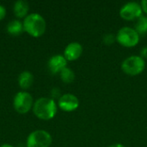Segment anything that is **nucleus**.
I'll use <instances>...</instances> for the list:
<instances>
[{"label":"nucleus","instance_id":"423d86ee","mask_svg":"<svg viewBox=\"0 0 147 147\" xmlns=\"http://www.w3.org/2000/svg\"><path fill=\"white\" fill-rule=\"evenodd\" d=\"M34 99L30 93L27 91L17 92L13 99L14 109L19 114H26L29 112L34 106Z\"/></svg>","mask_w":147,"mask_h":147},{"label":"nucleus","instance_id":"4468645a","mask_svg":"<svg viewBox=\"0 0 147 147\" xmlns=\"http://www.w3.org/2000/svg\"><path fill=\"white\" fill-rule=\"evenodd\" d=\"M134 29L140 35H145L147 34V16H141L136 20Z\"/></svg>","mask_w":147,"mask_h":147},{"label":"nucleus","instance_id":"6e6552de","mask_svg":"<svg viewBox=\"0 0 147 147\" xmlns=\"http://www.w3.org/2000/svg\"><path fill=\"white\" fill-rule=\"evenodd\" d=\"M58 107L65 112H72L79 107V100L75 95L66 93L59 97Z\"/></svg>","mask_w":147,"mask_h":147},{"label":"nucleus","instance_id":"6ab92c4d","mask_svg":"<svg viewBox=\"0 0 147 147\" xmlns=\"http://www.w3.org/2000/svg\"><path fill=\"white\" fill-rule=\"evenodd\" d=\"M141 58H143L144 59H147V46H145L141 51H140V55Z\"/></svg>","mask_w":147,"mask_h":147},{"label":"nucleus","instance_id":"9b49d317","mask_svg":"<svg viewBox=\"0 0 147 147\" xmlns=\"http://www.w3.org/2000/svg\"><path fill=\"white\" fill-rule=\"evenodd\" d=\"M29 5L27 1L24 0H17L15 2L13 5V11L16 17L18 18H25L28 14Z\"/></svg>","mask_w":147,"mask_h":147},{"label":"nucleus","instance_id":"f257e3e1","mask_svg":"<svg viewBox=\"0 0 147 147\" xmlns=\"http://www.w3.org/2000/svg\"><path fill=\"white\" fill-rule=\"evenodd\" d=\"M32 109L38 119L49 121L55 117L58 106L54 99L50 97H40L34 102Z\"/></svg>","mask_w":147,"mask_h":147},{"label":"nucleus","instance_id":"ddd939ff","mask_svg":"<svg viewBox=\"0 0 147 147\" xmlns=\"http://www.w3.org/2000/svg\"><path fill=\"white\" fill-rule=\"evenodd\" d=\"M7 32L13 36H18L22 34V33L24 31L23 28V23L17 19L11 20L6 26Z\"/></svg>","mask_w":147,"mask_h":147},{"label":"nucleus","instance_id":"4be33fe9","mask_svg":"<svg viewBox=\"0 0 147 147\" xmlns=\"http://www.w3.org/2000/svg\"><path fill=\"white\" fill-rule=\"evenodd\" d=\"M0 147H14L13 146H11V145H9V144H3V145H1Z\"/></svg>","mask_w":147,"mask_h":147},{"label":"nucleus","instance_id":"20e7f679","mask_svg":"<svg viewBox=\"0 0 147 147\" xmlns=\"http://www.w3.org/2000/svg\"><path fill=\"white\" fill-rule=\"evenodd\" d=\"M116 41L124 47H134L139 44L140 35L131 27H123L116 34Z\"/></svg>","mask_w":147,"mask_h":147},{"label":"nucleus","instance_id":"f03ea898","mask_svg":"<svg viewBox=\"0 0 147 147\" xmlns=\"http://www.w3.org/2000/svg\"><path fill=\"white\" fill-rule=\"evenodd\" d=\"M22 23L24 31L32 37H40L46 32L47 22L44 17L38 13L28 14L24 18Z\"/></svg>","mask_w":147,"mask_h":147},{"label":"nucleus","instance_id":"1a4fd4ad","mask_svg":"<svg viewBox=\"0 0 147 147\" xmlns=\"http://www.w3.org/2000/svg\"><path fill=\"white\" fill-rule=\"evenodd\" d=\"M47 66L52 74H58L60 73V71L67 67V60L64 57V55L61 54H55L52 56L48 62Z\"/></svg>","mask_w":147,"mask_h":147},{"label":"nucleus","instance_id":"9d476101","mask_svg":"<svg viewBox=\"0 0 147 147\" xmlns=\"http://www.w3.org/2000/svg\"><path fill=\"white\" fill-rule=\"evenodd\" d=\"M83 53V47L78 42L69 43L64 50V57L67 61H74L80 58Z\"/></svg>","mask_w":147,"mask_h":147},{"label":"nucleus","instance_id":"39448f33","mask_svg":"<svg viewBox=\"0 0 147 147\" xmlns=\"http://www.w3.org/2000/svg\"><path fill=\"white\" fill-rule=\"evenodd\" d=\"M53 139L51 134L42 129L33 131L27 138V147H49L52 145Z\"/></svg>","mask_w":147,"mask_h":147},{"label":"nucleus","instance_id":"412c9836","mask_svg":"<svg viewBox=\"0 0 147 147\" xmlns=\"http://www.w3.org/2000/svg\"><path fill=\"white\" fill-rule=\"evenodd\" d=\"M109 147H125L122 144H120V143H116V144H113L111 146H109Z\"/></svg>","mask_w":147,"mask_h":147},{"label":"nucleus","instance_id":"aec40b11","mask_svg":"<svg viewBox=\"0 0 147 147\" xmlns=\"http://www.w3.org/2000/svg\"><path fill=\"white\" fill-rule=\"evenodd\" d=\"M140 5H141V8H142L143 12H145L146 14H147V0H143V1H141Z\"/></svg>","mask_w":147,"mask_h":147},{"label":"nucleus","instance_id":"dca6fc26","mask_svg":"<svg viewBox=\"0 0 147 147\" xmlns=\"http://www.w3.org/2000/svg\"><path fill=\"white\" fill-rule=\"evenodd\" d=\"M115 41H116V36L114 35L113 34H106L102 37V42L105 45L110 46V45L114 44Z\"/></svg>","mask_w":147,"mask_h":147},{"label":"nucleus","instance_id":"f8f14e48","mask_svg":"<svg viewBox=\"0 0 147 147\" xmlns=\"http://www.w3.org/2000/svg\"><path fill=\"white\" fill-rule=\"evenodd\" d=\"M34 83V76L28 71L21 72L18 76V85L22 90L29 89Z\"/></svg>","mask_w":147,"mask_h":147},{"label":"nucleus","instance_id":"7ed1b4c3","mask_svg":"<svg viewBox=\"0 0 147 147\" xmlns=\"http://www.w3.org/2000/svg\"><path fill=\"white\" fill-rule=\"evenodd\" d=\"M146 68V61L139 55H132L125 59L121 63L122 71L131 77L141 74Z\"/></svg>","mask_w":147,"mask_h":147},{"label":"nucleus","instance_id":"2eb2a0df","mask_svg":"<svg viewBox=\"0 0 147 147\" xmlns=\"http://www.w3.org/2000/svg\"><path fill=\"white\" fill-rule=\"evenodd\" d=\"M59 77L65 84H71L75 79V73L71 68L65 67L60 71Z\"/></svg>","mask_w":147,"mask_h":147},{"label":"nucleus","instance_id":"0eeeda50","mask_svg":"<svg viewBox=\"0 0 147 147\" xmlns=\"http://www.w3.org/2000/svg\"><path fill=\"white\" fill-rule=\"evenodd\" d=\"M143 10L140 3L136 2H129L125 3L120 9V16L126 21L137 20L142 16Z\"/></svg>","mask_w":147,"mask_h":147},{"label":"nucleus","instance_id":"f3484780","mask_svg":"<svg viewBox=\"0 0 147 147\" xmlns=\"http://www.w3.org/2000/svg\"><path fill=\"white\" fill-rule=\"evenodd\" d=\"M51 96H52L53 99V98H59V97L62 95L60 94V91H59V88H53L52 90V91H51Z\"/></svg>","mask_w":147,"mask_h":147},{"label":"nucleus","instance_id":"a211bd4d","mask_svg":"<svg viewBox=\"0 0 147 147\" xmlns=\"http://www.w3.org/2000/svg\"><path fill=\"white\" fill-rule=\"evenodd\" d=\"M5 16H6V9L3 5L0 4V21L4 19Z\"/></svg>","mask_w":147,"mask_h":147}]
</instances>
